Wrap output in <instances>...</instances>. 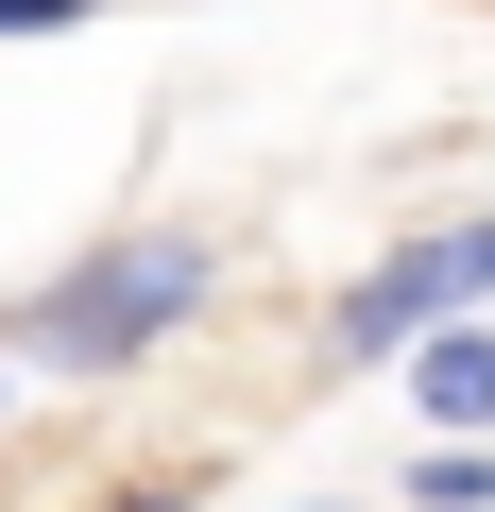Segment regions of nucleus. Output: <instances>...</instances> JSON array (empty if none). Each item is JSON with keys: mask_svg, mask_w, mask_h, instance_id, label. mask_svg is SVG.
<instances>
[{"mask_svg": "<svg viewBox=\"0 0 495 512\" xmlns=\"http://www.w3.org/2000/svg\"><path fill=\"white\" fill-rule=\"evenodd\" d=\"M205 291H222V239H205V222H137V239L69 256L35 308H0V342H18L35 376H69V393H103V376H137L171 325H205Z\"/></svg>", "mask_w": 495, "mask_h": 512, "instance_id": "1", "label": "nucleus"}, {"mask_svg": "<svg viewBox=\"0 0 495 512\" xmlns=\"http://www.w3.org/2000/svg\"><path fill=\"white\" fill-rule=\"evenodd\" d=\"M427 325H495V205H478V222L393 239L376 274H342V308H325V342H342V359H410Z\"/></svg>", "mask_w": 495, "mask_h": 512, "instance_id": "2", "label": "nucleus"}, {"mask_svg": "<svg viewBox=\"0 0 495 512\" xmlns=\"http://www.w3.org/2000/svg\"><path fill=\"white\" fill-rule=\"evenodd\" d=\"M410 410H427V444H495V325H427L410 359Z\"/></svg>", "mask_w": 495, "mask_h": 512, "instance_id": "3", "label": "nucleus"}, {"mask_svg": "<svg viewBox=\"0 0 495 512\" xmlns=\"http://www.w3.org/2000/svg\"><path fill=\"white\" fill-rule=\"evenodd\" d=\"M410 512H495V444H410Z\"/></svg>", "mask_w": 495, "mask_h": 512, "instance_id": "4", "label": "nucleus"}, {"mask_svg": "<svg viewBox=\"0 0 495 512\" xmlns=\"http://www.w3.org/2000/svg\"><path fill=\"white\" fill-rule=\"evenodd\" d=\"M103 0H0V35H86Z\"/></svg>", "mask_w": 495, "mask_h": 512, "instance_id": "5", "label": "nucleus"}, {"mask_svg": "<svg viewBox=\"0 0 495 512\" xmlns=\"http://www.w3.org/2000/svg\"><path fill=\"white\" fill-rule=\"evenodd\" d=\"M103 512H188V495H171V478H137V495H103Z\"/></svg>", "mask_w": 495, "mask_h": 512, "instance_id": "6", "label": "nucleus"}, {"mask_svg": "<svg viewBox=\"0 0 495 512\" xmlns=\"http://www.w3.org/2000/svg\"><path fill=\"white\" fill-rule=\"evenodd\" d=\"M0 393H18V342H0Z\"/></svg>", "mask_w": 495, "mask_h": 512, "instance_id": "7", "label": "nucleus"}, {"mask_svg": "<svg viewBox=\"0 0 495 512\" xmlns=\"http://www.w3.org/2000/svg\"><path fill=\"white\" fill-rule=\"evenodd\" d=\"M291 512H325V495H291Z\"/></svg>", "mask_w": 495, "mask_h": 512, "instance_id": "8", "label": "nucleus"}]
</instances>
